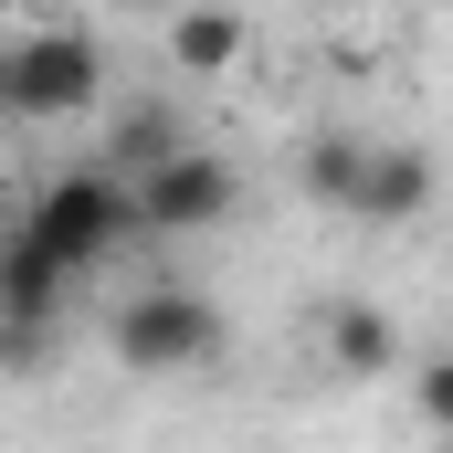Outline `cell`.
I'll return each instance as SVG.
<instances>
[{"mask_svg": "<svg viewBox=\"0 0 453 453\" xmlns=\"http://www.w3.org/2000/svg\"><path fill=\"white\" fill-rule=\"evenodd\" d=\"M222 306L201 296V285H137L127 306L106 317V348L116 369H137V380H190V369H211L222 358Z\"/></svg>", "mask_w": 453, "mask_h": 453, "instance_id": "6da1fadb", "label": "cell"}, {"mask_svg": "<svg viewBox=\"0 0 453 453\" xmlns=\"http://www.w3.org/2000/svg\"><path fill=\"white\" fill-rule=\"evenodd\" d=\"M106 106V53L85 32H11L0 42V116L11 127H64Z\"/></svg>", "mask_w": 453, "mask_h": 453, "instance_id": "7a4b0ae2", "label": "cell"}, {"mask_svg": "<svg viewBox=\"0 0 453 453\" xmlns=\"http://www.w3.org/2000/svg\"><path fill=\"white\" fill-rule=\"evenodd\" d=\"M21 232H32L64 274H96L116 242L137 232V190L116 180L106 158H96V169H53V180L32 190V222H21Z\"/></svg>", "mask_w": 453, "mask_h": 453, "instance_id": "3957f363", "label": "cell"}, {"mask_svg": "<svg viewBox=\"0 0 453 453\" xmlns=\"http://www.w3.org/2000/svg\"><path fill=\"white\" fill-rule=\"evenodd\" d=\"M242 211V169H232L222 148H180L169 169H148L137 180V232H222Z\"/></svg>", "mask_w": 453, "mask_h": 453, "instance_id": "277c9868", "label": "cell"}, {"mask_svg": "<svg viewBox=\"0 0 453 453\" xmlns=\"http://www.w3.org/2000/svg\"><path fill=\"white\" fill-rule=\"evenodd\" d=\"M433 190H443V158L433 148H369V180H358V201H348V222H422L433 211Z\"/></svg>", "mask_w": 453, "mask_h": 453, "instance_id": "5b68a950", "label": "cell"}, {"mask_svg": "<svg viewBox=\"0 0 453 453\" xmlns=\"http://www.w3.org/2000/svg\"><path fill=\"white\" fill-rule=\"evenodd\" d=\"M64 264L32 242V232H11L0 242V327H64Z\"/></svg>", "mask_w": 453, "mask_h": 453, "instance_id": "8992f818", "label": "cell"}, {"mask_svg": "<svg viewBox=\"0 0 453 453\" xmlns=\"http://www.w3.org/2000/svg\"><path fill=\"white\" fill-rule=\"evenodd\" d=\"M317 338H327V369H338V380H390V369H401V327H390L380 306H358V296L327 306Z\"/></svg>", "mask_w": 453, "mask_h": 453, "instance_id": "52a82bcc", "label": "cell"}, {"mask_svg": "<svg viewBox=\"0 0 453 453\" xmlns=\"http://www.w3.org/2000/svg\"><path fill=\"white\" fill-rule=\"evenodd\" d=\"M242 42H253V32H242V11H222V0H190V11L169 21V64H180V74H232Z\"/></svg>", "mask_w": 453, "mask_h": 453, "instance_id": "ba28073f", "label": "cell"}, {"mask_svg": "<svg viewBox=\"0 0 453 453\" xmlns=\"http://www.w3.org/2000/svg\"><path fill=\"white\" fill-rule=\"evenodd\" d=\"M180 148H190V127H180V116H169L158 96H148V106H127V116H116V137H106V169L127 180V190H137V180H148V169H169Z\"/></svg>", "mask_w": 453, "mask_h": 453, "instance_id": "9c48e42d", "label": "cell"}, {"mask_svg": "<svg viewBox=\"0 0 453 453\" xmlns=\"http://www.w3.org/2000/svg\"><path fill=\"white\" fill-rule=\"evenodd\" d=\"M306 201H327V211H348L358 201V180H369V137H348V127H327V137H306Z\"/></svg>", "mask_w": 453, "mask_h": 453, "instance_id": "30bf717a", "label": "cell"}, {"mask_svg": "<svg viewBox=\"0 0 453 453\" xmlns=\"http://www.w3.org/2000/svg\"><path fill=\"white\" fill-rule=\"evenodd\" d=\"M411 411H422V433H453V348H433L411 369Z\"/></svg>", "mask_w": 453, "mask_h": 453, "instance_id": "8fae6325", "label": "cell"}, {"mask_svg": "<svg viewBox=\"0 0 453 453\" xmlns=\"http://www.w3.org/2000/svg\"><path fill=\"white\" fill-rule=\"evenodd\" d=\"M42 348H53V327H0V369H21V380H32V369H42Z\"/></svg>", "mask_w": 453, "mask_h": 453, "instance_id": "7c38bea8", "label": "cell"}]
</instances>
